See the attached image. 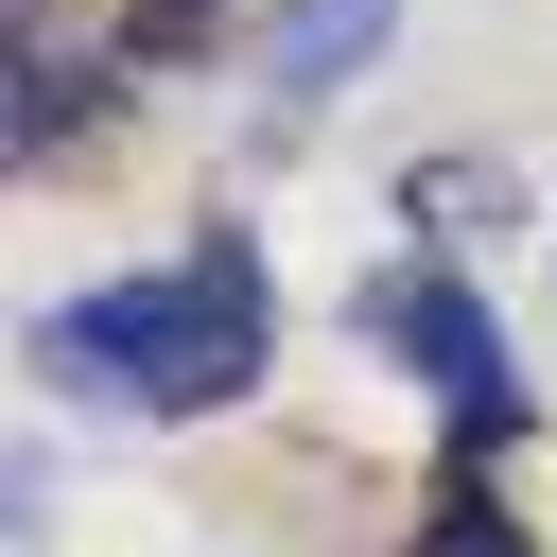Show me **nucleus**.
Segmentation results:
<instances>
[{
  "mask_svg": "<svg viewBox=\"0 0 557 557\" xmlns=\"http://www.w3.org/2000/svg\"><path fill=\"white\" fill-rule=\"evenodd\" d=\"M226 17H244V0H139V17H122V52H139V70H174V52H209Z\"/></svg>",
  "mask_w": 557,
  "mask_h": 557,
  "instance_id": "obj_5",
  "label": "nucleus"
},
{
  "mask_svg": "<svg viewBox=\"0 0 557 557\" xmlns=\"http://www.w3.org/2000/svg\"><path fill=\"white\" fill-rule=\"evenodd\" d=\"M366 348H400L470 453L522 435V366H505V331H487V296H470L453 261H383V278H366Z\"/></svg>",
  "mask_w": 557,
  "mask_h": 557,
  "instance_id": "obj_2",
  "label": "nucleus"
},
{
  "mask_svg": "<svg viewBox=\"0 0 557 557\" xmlns=\"http://www.w3.org/2000/svg\"><path fill=\"white\" fill-rule=\"evenodd\" d=\"M35 348H52L70 383H104L122 418H226V400L261 383V348H278V296H261L244 244H191V261H157V278L70 296Z\"/></svg>",
  "mask_w": 557,
  "mask_h": 557,
  "instance_id": "obj_1",
  "label": "nucleus"
},
{
  "mask_svg": "<svg viewBox=\"0 0 557 557\" xmlns=\"http://www.w3.org/2000/svg\"><path fill=\"white\" fill-rule=\"evenodd\" d=\"M366 35H383V0H278V87H331Z\"/></svg>",
  "mask_w": 557,
  "mask_h": 557,
  "instance_id": "obj_4",
  "label": "nucleus"
},
{
  "mask_svg": "<svg viewBox=\"0 0 557 557\" xmlns=\"http://www.w3.org/2000/svg\"><path fill=\"white\" fill-rule=\"evenodd\" d=\"M400 557H540V540H522V522H505V505H435V522H418V540H400Z\"/></svg>",
  "mask_w": 557,
  "mask_h": 557,
  "instance_id": "obj_6",
  "label": "nucleus"
},
{
  "mask_svg": "<svg viewBox=\"0 0 557 557\" xmlns=\"http://www.w3.org/2000/svg\"><path fill=\"white\" fill-rule=\"evenodd\" d=\"M122 70H139V52H104V70L35 52V70H17V157H70V122H87V104H122Z\"/></svg>",
  "mask_w": 557,
  "mask_h": 557,
  "instance_id": "obj_3",
  "label": "nucleus"
}]
</instances>
